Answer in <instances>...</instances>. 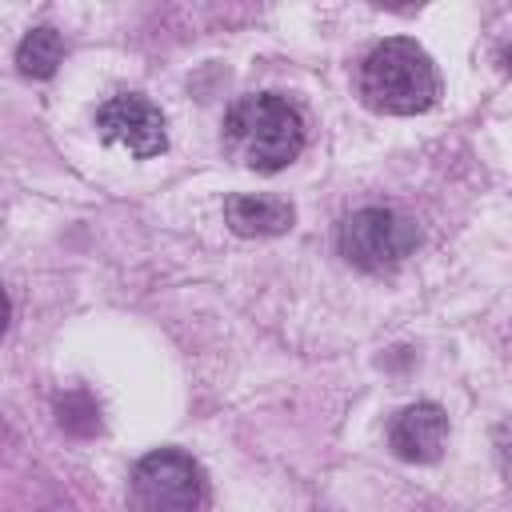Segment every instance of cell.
Segmentation results:
<instances>
[{"mask_svg":"<svg viewBox=\"0 0 512 512\" xmlns=\"http://www.w3.org/2000/svg\"><path fill=\"white\" fill-rule=\"evenodd\" d=\"M96 128L108 144L128 148L132 156H156L168 148V132H164V116L160 108L140 96V92H120L108 96L96 108Z\"/></svg>","mask_w":512,"mask_h":512,"instance_id":"5","label":"cell"},{"mask_svg":"<svg viewBox=\"0 0 512 512\" xmlns=\"http://www.w3.org/2000/svg\"><path fill=\"white\" fill-rule=\"evenodd\" d=\"M360 96L388 116H416L436 104L440 76L432 56L404 36L376 44L360 68Z\"/></svg>","mask_w":512,"mask_h":512,"instance_id":"2","label":"cell"},{"mask_svg":"<svg viewBox=\"0 0 512 512\" xmlns=\"http://www.w3.org/2000/svg\"><path fill=\"white\" fill-rule=\"evenodd\" d=\"M444 440H448V416L440 404H408L396 412L392 428H388V444L400 460H412V464H432L440 452H444Z\"/></svg>","mask_w":512,"mask_h":512,"instance_id":"6","label":"cell"},{"mask_svg":"<svg viewBox=\"0 0 512 512\" xmlns=\"http://www.w3.org/2000/svg\"><path fill=\"white\" fill-rule=\"evenodd\" d=\"M500 460H504V468L512 472V420L500 428Z\"/></svg>","mask_w":512,"mask_h":512,"instance_id":"10","label":"cell"},{"mask_svg":"<svg viewBox=\"0 0 512 512\" xmlns=\"http://www.w3.org/2000/svg\"><path fill=\"white\" fill-rule=\"evenodd\" d=\"M224 216L240 236H280L296 220L292 204L280 196H232L224 204Z\"/></svg>","mask_w":512,"mask_h":512,"instance_id":"7","label":"cell"},{"mask_svg":"<svg viewBox=\"0 0 512 512\" xmlns=\"http://www.w3.org/2000/svg\"><path fill=\"white\" fill-rule=\"evenodd\" d=\"M224 148L252 172H280L304 148V120L276 92L244 96L224 116Z\"/></svg>","mask_w":512,"mask_h":512,"instance_id":"1","label":"cell"},{"mask_svg":"<svg viewBox=\"0 0 512 512\" xmlns=\"http://www.w3.org/2000/svg\"><path fill=\"white\" fill-rule=\"evenodd\" d=\"M60 428H68L76 436H88V432L100 428V408L84 392H72V396L60 400Z\"/></svg>","mask_w":512,"mask_h":512,"instance_id":"9","label":"cell"},{"mask_svg":"<svg viewBox=\"0 0 512 512\" xmlns=\"http://www.w3.org/2000/svg\"><path fill=\"white\" fill-rule=\"evenodd\" d=\"M420 244V228L412 216L396 212V208H360L340 224V252L364 268V272H388L396 268L404 256H412V248Z\"/></svg>","mask_w":512,"mask_h":512,"instance_id":"3","label":"cell"},{"mask_svg":"<svg viewBox=\"0 0 512 512\" xmlns=\"http://www.w3.org/2000/svg\"><path fill=\"white\" fill-rule=\"evenodd\" d=\"M140 512H196L204 500V472L188 452L156 448L132 472Z\"/></svg>","mask_w":512,"mask_h":512,"instance_id":"4","label":"cell"},{"mask_svg":"<svg viewBox=\"0 0 512 512\" xmlns=\"http://www.w3.org/2000/svg\"><path fill=\"white\" fill-rule=\"evenodd\" d=\"M60 56H64V40H60V32L48 28V24H44V28H32V32L20 40V48H16V64H20V72L32 76V80H48V76L56 72Z\"/></svg>","mask_w":512,"mask_h":512,"instance_id":"8","label":"cell"}]
</instances>
